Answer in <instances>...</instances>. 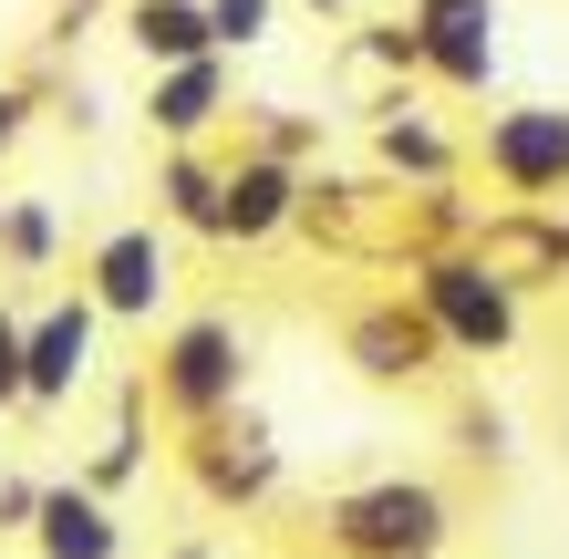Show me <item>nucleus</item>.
I'll return each mask as SVG.
<instances>
[{"instance_id": "f257e3e1", "label": "nucleus", "mask_w": 569, "mask_h": 559, "mask_svg": "<svg viewBox=\"0 0 569 559\" xmlns=\"http://www.w3.org/2000/svg\"><path fill=\"white\" fill-rule=\"evenodd\" d=\"M405 290L425 301V321L446 332L456 363H508L518 332H528V290L497 270L477 239H466V249H425V259H405Z\"/></svg>"}, {"instance_id": "f03ea898", "label": "nucleus", "mask_w": 569, "mask_h": 559, "mask_svg": "<svg viewBox=\"0 0 569 559\" xmlns=\"http://www.w3.org/2000/svg\"><path fill=\"white\" fill-rule=\"evenodd\" d=\"M321 549L331 559H446L456 549V498L435 477H352L321 498Z\"/></svg>"}, {"instance_id": "7ed1b4c3", "label": "nucleus", "mask_w": 569, "mask_h": 559, "mask_svg": "<svg viewBox=\"0 0 569 559\" xmlns=\"http://www.w3.org/2000/svg\"><path fill=\"white\" fill-rule=\"evenodd\" d=\"M146 393L166 425H208L228 405H249V332L228 311H177L156 321V352H146Z\"/></svg>"}, {"instance_id": "20e7f679", "label": "nucleus", "mask_w": 569, "mask_h": 559, "mask_svg": "<svg viewBox=\"0 0 569 559\" xmlns=\"http://www.w3.org/2000/svg\"><path fill=\"white\" fill-rule=\"evenodd\" d=\"M466 167L497 197H528V208H569V104L559 93H518V104H487V124L466 136Z\"/></svg>"}, {"instance_id": "39448f33", "label": "nucleus", "mask_w": 569, "mask_h": 559, "mask_svg": "<svg viewBox=\"0 0 569 559\" xmlns=\"http://www.w3.org/2000/svg\"><path fill=\"white\" fill-rule=\"evenodd\" d=\"M177 477L197 487V508H270L280 498V477H290V456L270 436V415L259 405H228L208 425H177Z\"/></svg>"}, {"instance_id": "423d86ee", "label": "nucleus", "mask_w": 569, "mask_h": 559, "mask_svg": "<svg viewBox=\"0 0 569 559\" xmlns=\"http://www.w3.org/2000/svg\"><path fill=\"white\" fill-rule=\"evenodd\" d=\"M73 280L104 301L114 332H156V321H177V228H166V218H114V228H93V249H83Z\"/></svg>"}, {"instance_id": "0eeeda50", "label": "nucleus", "mask_w": 569, "mask_h": 559, "mask_svg": "<svg viewBox=\"0 0 569 559\" xmlns=\"http://www.w3.org/2000/svg\"><path fill=\"white\" fill-rule=\"evenodd\" d=\"M435 363H456V352H446V332L425 321L415 290H373V301L342 311V373H352V383L415 393V383H435Z\"/></svg>"}, {"instance_id": "6e6552de", "label": "nucleus", "mask_w": 569, "mask_h": 559, "mask_svg": "<svg viewBox=\"0 0 569 559\" xmlns=\"http://www.w3.org/2000/svg\"><path fill=\"white\" fill-rule=\"evenodd\" d=\"M104 301L73 280V290H42L31 301V415H62L73 393L93 383V352H104Z\"/></svg>"}, {"instance_id": "1a4fd4ad", "label": "nucleus", "mask_w": 569, "mask_h": 559, "mask_svg": "<svg viewBox=\"0 0 569 559\" xmlns=\"http://www.w3.org/2000/svg\"><path fill=\"white\" fill-rule=\"evenodd\" d=\"M300 208H311V167H290L270 146L228 156V197H218V249H280L300 239Z\"/></svg>"}, {"instance_id": "9d476101", "label": "nucleus", "mask_w": 569, "mask_h": 559, "mask_svg": "<svg viewBox=\"0 0 569 559\" xmlns=\"http://www.w3.org/2000/svg\"><path fill=\"white\" fill-rule=\"evenodd\" d=\"M405 21L425 31V83L456 104L497 93V0H405Z\"/></svg>"}, {"instance_id": "9b49d317", "label": "nucleus", "mask_w": 569, "mask_h": 559, "mask_svg": "<svg viewBox=\"0 0 569 559\" xmlns=\"http://www.w3.org/2000/svg\"><path fill=\"white\" fill-rule=\"evenodd\" d=\"M239 52H197V62H166L146 73V136L156 146H208L218 124H239Z\"/></svg>"}, {"instance_id": "f8f14e48", "label": "nucleus", "mask_w": 569, "mask_h": 559, "mask_svg": "<svg viewBox=\"0 0 569 559\" xmlns=\"http://www.w3.org/2000/svg\"><path fill=\"white\" fill-rule=\"evenodd\" d=\"M136 529H124L114 487L93 477H42V508H31V559H124Z\"/></svg>"}, {"instance_id": "ddd939ff", "label": "nucleus", "mask_w": 569, "mask_h": 559, "mask_svg": "<svg viewBox=\"0 0 569 559\" xmlns=\"http://www.w3.org/2000/svg\"><path fill=\"white\" fill-rule=\"evenodd\" d=\"M373 167H383L393 187H456L466 136H446L415 93H393V104H373Z\"/></svg>"}, {"instance_id": "4468645a", "label": "nucleus", "mask_w": 569, "mask_h": 559, "mask_svg": "<svg viewBox=\"0 0 569 559\" xmlns=\"http://www.w3.org/2000/svg\"><path fill=\"white\" fill-rule=\"evenodd\" d=\"M477 249L508 270L518 290H549L569 280V239H559V208H528V197H497V208L477 218Z\"/></svg>"}, {"instance_id": "2eb2a0df", "label": "nucleus", "mask_w": 569, "mask_h": 559, "mask_svg": "<svg viewBox=\"0 0 569 559\" xmlns=\"http://www.w3.org/2000/svg\"><path fill=\"white\" fill-rule=\"evenodd\" d=\"M218 197H228V156L208 146H156V218L177 239H208L218 249Z\"/></svg>"}, {"instance_id": "dca6fc26", "label": "nucleus", "mask_w": 569, "mask_h": 559, "mask_svg": "<svg viewBox=\"0 0 569 559\" xmlns=\"http://www.w3.org/2000/svg\"><path fill=\"white\" fill-rule=\"evenodd\" d=\"M114 21H124V42H136L146 73H166V62H197V52H228L218 21H208V0H114Z\"/></svg>"}, {"instance_id": "f3484780", "label": "nucleus", "mask_w": 569, "mask_h": 559, "mask_svg": "<svg viewBox=\"0 0 569 559\" xmlns=\"http://www.w3.org/2000/svg\"><path fill=\"white\" fill-rule=\"evenodd\" d=\"M52 259H62V218H52V197H0V270L42 280Z\"/></svg>"}, {"instance_id": "a211bd4d", "label": "nucleus", "mask_w": 569, "mask_h": 559, "mask_svg": "<svg viewBox=\"0 0 569 559\" xmlns=\"http://www.w3.org/2000/svg\"><path fill=\"white\" fill-rule=\"evenodd\" d=\"M146 405H156V393H146V373H136V383L114 393V425H104V446H93V467H83L93 487H124V477L146 467Z\"/></svg>"}, {"instance_id": "6ab92c4d", "label": "nucleus", "mask_w": 569, "mask_h": 559, "mask_svg": "<svg viewBox=\"0 0 569 559\" xmlns=\"http://www.w3.org/2000/svg\"><path fill=\"white\" fill-rule=\"evenodd\" d=\"M352 62H362V73H383L393 93H415L425 83V31L415 21H362L352 31Z\"/></svg>"}, {"instance_id": "aec40b11", "label": "nucleus", "mask_w": 569, "mask_h": 559, "mask_svg": "<svg viewBox=\"0 0 569 559\" xmlns=\"http://www.w3.org/2000/svg\"><path fill=\"white\" fill-rule=\"evenodd\" d=\"M239 124H249V146L290 156V167H311V156H321V114H290V104H239Z\"/></svg>"}, {"instance_id": "412c9836", "label": "nucleus", "mask_w": 569, "mask_h": 559, "mask_svg": "<svg viewBox=\"0 0 569 559\" xmlns=\"http://www.w3.org/2000/svg\"><path fill=\"white\" fill-rule=\"evenodd\" d=\"M0 415H31V301H0Z\"/></svg>"}, {"instance_id": "4be33fe9", "label": "nucleus", "mask_w": 569, "mask_h": 559, "mask_svg": "<svg viewBox=\"0 0 569 559\" xmlns=\"http://www.w3.org/2000/svg\"><path fill=\"white\" fill-rule=\"evenodd\" d=\"M208 21H218L228 52H259V42L280 31V0H208Z\"/></svg>"}, {"instance_id": "5701e85b", "label": "nucleus", "mask_w": 569, "mask_h": 559, "mask_svg": "<svg viewBox=\"0 0 569 559\" xmlns=\"http://www.w3.org/2000/svg\"><path fill=\"white\" fill-rule=\"evenodd\" d=\"M31 508H42V477H0V539H31Z\"/></svg>"}, {"instance_id": "b1692460", "label": "nucleus", "mask_w": 569, "mask_h": 559, "mask_svg": "<svg viewBox=\"0 0 569 559\" xmlns=\"http://www.w3.org/2000/svg\"><path fill=\"white\" fill-rule=\"evenodd\" d=\"M21 136H31V93H21V83H0V156H11Z\"/></svg>"}, {"instance_id": "393cba45", "label": "nucleus", "mask_w": 569, "mask_h": 559, "mask_svg": "<svg viewBox=\"0 0 569 559\" xmlns=\"http://www.w3.org/2000/svg\"><path fill=\"white\" fill-rule=\"evenodd\" d=\"M466 456H508V425H497L487 405H466Z\"/></svg>"}, {"instance_id": "a878e982", "label": "nucleus", "mask_w": 569, "mask_h": 559, "mask_svg": "<svg viewBox=\"0 0 569 559\" xmlns=\"http://www.w3.org/2000/svg\"><path fill=\"white\" fill-rule=\"evenodd\" d=\"M93 11H104V0H52V31H42V42H83Z\"/></svg>"}, {"instance_id": "bb28decb", "label": "nucleus", "mask_w": 569, "mask_h": 559, "mask_svg": "<svg viewBox=\"0 0 569 559\" xmlns=\"http://www.w3.org/2000/svg\"><path fill=\"white\" fill-rule=\"evenodd\" d=\"M156 559H218V539H166Z\"/></svg>"}, {"instance_id": "cd10ccee", "label": "nucleus", "mask_w": 569, "mask_h": 559, "mask_svg": "<svg viewBox=\"0 0 569 559\" xmlns=\"http://www.w3.org/2000/svg\"><path fill=\"white\" fill-rule=\"evenodd\" d=\"M300 11H321V21H352V0H300Z\"/></svg>"}, {"instance_id": "c85d7f7f", "label": "nucleus", "mask_w": 569, "mask_h": 559, "mask_svg": "<svg viewBox=\"0 0 569 559\" xmlns=\"http://www.w3.org/2000/svg\"><path fill=\"white\" fill-rule=\"evenodd\" d=\"M559 239H569V208H559Z\"/></svg>"}, {"instance_id": "c756f323", "label": "nucleus", "mask_w": 569, "mask_h": 559, "mask_svg": "<svg viewBox=\"0 0 569 559\" xmlns=\"http://www.w3.org/2000/svg\"><path fill=\"white\" fill-rule=\"evenodd\" d=\"M352 11H373V0H352Z\"/></svg>"}, {"instance_id": "7c9ffc66", "label": "nucleus", "mask_w": 569, "mask_h": 559, "mask_svg": "<svg viewBox=\"0 0 569 559\" xmlns=\"http://www.w3.org/2000/svg\"><path fill=\"white\" fill-rule=\"evenodd\" d=\"M321 559H331V549H321Z\"/></svg>"}]
</instances>
